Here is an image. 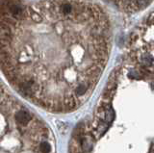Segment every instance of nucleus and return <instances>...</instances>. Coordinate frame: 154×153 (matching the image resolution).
Masks as SVG:
<instances>
[{"label":"nucleus","mask_w":154,"mask_h":153,"mask_svg":"<svg viewBox=\"0 0 154 153\" xmlns=\"http://www.w3.org/2000/svg\"><path fill=\"white\" fill-rule=\"evenodd\" d=\"M119 10L126 13H138L144 10L152 0H110Z\"/></svg>","instance_id":"3"},{"label":"nucleus","mask_w":154,"mask_h":153,"mask_svg":"<svg viewBox=\"0 0 154 153\" xmlns=\"http://www.w3.org/2000/svg\"><path fill=\"white\" fill-rule=\"evenodd\" d=\"M112 44L107 14L84 0L11 2L0 15V66L24 97L70 112L91 96Z\"/></svg>","instance_id":"1"},{"label":"nucleus","mask_w":154,"mask_h":153,"mask_svg":"<svg viewBox=\"0 0 154 153\" xmlns=\"http://www.w3.org/2000/svg\"><path fill=\"white\" fill-rule=\"evenodd\" d=\"M0 153H56L45 123L1 83Z\"/></svg>","instance_id":"2"}]
</instances>
